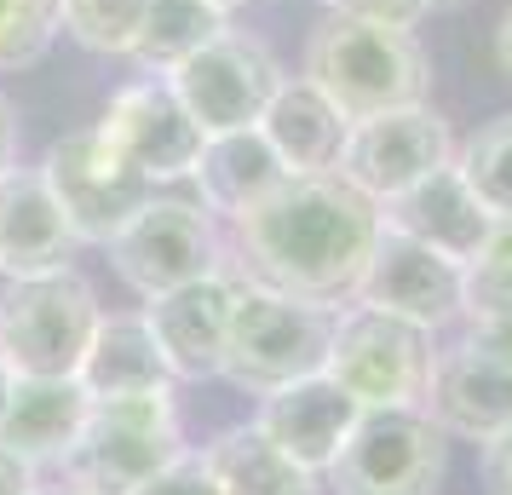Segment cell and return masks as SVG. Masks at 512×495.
Wrapping results in <instances>:
<instances>
[{"label":"cell","mask_w":512,"mask_h":495,"mask_svg":"<svg viewBox=\"0 0 512 495\" xmlns=\"http://www.w3.org/2000/svg\"><path fill=\"white\" fill-rule=\"evenodd\" d=\"M380 225V202L340 173H288L259 208L231 219V271L294 300L351 306Z\"/></svg>","instance_id":"1"},{"label":"cell","mask_w":512,"mask_h":495,"mask_svg":"<svg viewBox=\"0 0 512 495\" xmlns=\"http://www.w3.org/2000/svg\"><path fill=\"white\" fill-rule=\"evenodd\" d=\"M300 75L346 121L426 104V93H432V64L420 52L415 29L369 24V18H346V12H328L323 24L311 29Z\"/></svg>","instance_id":"2"},{"label":"cell","mask_w":512,"mask_h":495,"mask_svg":"<svg viewBox=\"0 0 512 495\" xmlns=\"http://www.w3.org/2000/svg\"><path fill=\"white\" fill-rule=\"evenodd\" d=\"M334 317L340 306H317V300H294L277 288H259L242 277L231 317V340H225V369L236 392H277L288 380L323 375L328 369V340H334Z\"/></svg>","instance_id":"3"},{"label":"cell","mask_w":512,"mask_h":495,"mask_svg":"<svg viewBox=\"0 0 512 495\" xmlns=\"http://www.w3.org/2000/svg\"><path fill=\"white\" fill-rule=\"evenodd\" d=\"M185 426L173 392H144V398H104L81 426L75 449L64 455L58 478L81 495H133L144 478L185 455Z\"/></svg>","instance_id":"4"},{"label":"cell","mask_w":512,"mask_h":495,"mask_svg":"<svg viewBox=\"0 0 512 495\" xmlns=\"http://www.w3.org/2000/svg\"><path fill=\"white\" fill-rule=\"evenodd\" d=\"M98 317L104 306L75 265H58L41 277H6L0 352L12 363V375H75L93 346Z\"/></svg>","instance_id":"5"},{"label":"cell","mask_w":512,"mask_h":495,"mask_svg":"<svg viewBox=\"0 0 512 495\" xmlns=\"http://www.w3.org/2000/svg\"><path fill=\"white\" fill-rule=\"evenodd\" d=\"M449 472V438L438 421L409 409H363L340 455L328 461V495H438Z\"/></svg>","instance_id":"6"},{"label":"cell","mask_w":512,"mask_h":495,"mask_svg":"<svg viewBox=\"0 0 512 495\" xmlns=\"http://www.w3.org/2000/svg\"><path fill=\"white\" fill-rule=\"evenodd\" d=\"M110 260H116L121 283L133 288L139 300H156L167 288H185L196 277L225 271L231 265V242L219 236V219L202 202L156 190L121 225V236L110 242Z\"/></svg>","instance_id":"7"},{"label":"cell","mask_w":512,"mask_h":495,"mask_svg":"<svg viewBox=\"0 0 512 495\" xmlns=\"http://www.w3.org/2000/svg\"><path fill=\"white\" fill-rule=\"evenodd\" d=\"M432 329H415L392 311H374L351 300L334 317V340H328V369L363 409H409L426 392L432 375Z\"/></svg>","instance_id":"8"},{"label":"cell","mask_w":512,"mask_h":495,"mask_svg":"<svg viewBox=\"0 0 512 495\" xmlns=\"http://www.w3.org/2000/svg\"><path fill=\"white\" fill-rule=\"evenodd\" d=\"M41 173L70 219L75 242H93V248H110L121 225L156 196V185L127 156H116L98 127H75L64 139H52V150L41 156Z\"/></svg>","instance_id":"9"},{"label":"cell","mask_w":512,"mask_h":495,"mask_svg":"<svg viewBox=\"0 0 512 495\" xmlns=\"http://www.w3.org/2000/svg\"><path fill=\"white\" fill-rule=\"evenodd\" d=\"M443 162H455V133H449V121H443L432 104H403V110H386V116L351 121L334 173H340L346 185H357L369 202L386 208L392 196L420 185V179Z\"/></svg>","instance_id":"10"},{"label":"cell","mask_w":512,"mask_h":495,"mask_svg":"<svg viewBox=\"0 0 512 495\" xmlns=\"http://www.w3.org/2000/svg\"><path fill=\"white\" fill-rule=\"evenodd\" d=\"M93 127L110 139V150L127 156L156 190L185 185L190 173H196L202 144H208V133H202L196 116L185 110V98L173 93V81H167V75H150V70H144L139 81H127V87L104 104V116H98Z\"/></svg>","instance_id":"11"},{"label":"cell","mask_w":512,"mask_h":495,"mask_svg":"<svg viewBox=\"0 0 512 495\" xmlns=\"http://www.w3.org/2000/svg\"><path fill=\"white\" fill-rule=\"evenodd\" d=\"M167 81L185 98V110L196 116L202 133H236V127H259L265 104L277 98L288 75H282V64L271 58L265 41L225 29L219 41L190 52L179 70H167Z\"/></svg>","instance_id":"12"},{"label":"cell","mask_w":512,"mask_h":495,"mask_svg":"<svg viewBox=\"0 0 512 495\" xmlns=\"http://www.w3.org/2000/svg\"><path fill=\"white\" fill-rule=\"evenodd\" d=\"M420 409L438 421L443 438L489 444L512 426V352L466 329L432 352V375L420 392Z\"/></svg>","instance_id":"13"},{"label":"cell","mask_w":512,"mask_h":495,"mask_svg":"<svg viewBox=\"0 0 512 495\" xmlns=\"http://www.w3.org/2000/svg\"><path fill=\"white\" fill-rule=\"evenodd\" d=\"M351 300L374 311H392L403 323L438 334L449 323H461V260L426 248L409 231L380 225V242H374L369 265H363V283H357Z\"/></svg>","instance_id":"14"},{"label":"cell","mask_w":512,"mask_h":495,"mask_svg":"<svg viewBox=\"0 0 512 495\" xmlns=\"http://www.w3.org/2000/svg\"><path fill=\"white\" fill-rule=\"evenodd\" d=\"M236 294H242V277L225 265L213 277L167 288V294H156V300L139 306L150 334H156V346H162V357H167V369H173V380H213L225 369Z\"/></svg>","instance_id":"15"},{"label":"cell","mask_w":512,"mask_h":495,"mask_svg":"<svg viewBox=\"0 0 512 495\" xmlns=\"http://www.w3.org/2000/svg\"><path fill=\"white\" fill-rule=\"evenodd\" d=\"M357 415H363V403L351 398L334 375H305V380L277 386V392H265L254 426L282 449V455H294L300 467L328 472V461H334L340 444L351 438Z\"/></svg>","instance_id":"16"},{"label":"cell","mask_w":512,"mask_h":495,"mask_svg":"<svg viewBox=\"0 0 512 495\" xmlns=\"http://www.w3.org/2000/svg\"><path fill=\"white\" fill-rule=\"evenodd\" d=\"M81 248L70 219L52 196L41 167H6L0 173V277H41L70 265Z\"/></svg>","instance_id":"17"},{"label":"cell","mask_w":512,"mask_h":495,"mask_svg":"<svg viewBox=\"0 0 512 495\" xmlns=\"http://www.w3.org/2000/svg\"><path fill=\"white\" fill-rule=\"evenodd\" d=\"M87 415H93V398L75 375H18L0 415V444L24 455L35 472H58Z\"/></svg>","instance_id":"18"},{"label":"cell","mask_w":512,"mask_h":495,"mask_svg":"<svg viewBox=\"0 0 512 495\" xmlns=\"http://www.w3.org/2000/svg\"><path fill=\"white\" fill-rule=\"evenodd\" d=\"M380 219L392 225V231H409L420 236L426 248H438L449 260H472L478 248H484V236L495 231V213L478 202V190L466 185V173L455 162L432 167L420 185H409L403 196H392Z\"/></svg>","instance_id":"19"},{"label":"cell","mask_w":512,"mask_h":495,"mask_svg":"<svg viewBox=\"0 0 512 495\" xmlns=\"http://www.w3.org/2000/svg\"><path fill=\"white\" fill-rule=\"evenodd\" d=\"M288 179L282 156L271 150V139L259 127H236V133H208L202 156H196V202L213 213V219H242L248 208H259L271 190Z\"/></svg>","instance_id":"20"},{"label":"cell","mask_w":512,"mask_h":495,"mask_svg":"<svg viewBox=\"0 0 512 495\" xmlns=\"http://www.w3.org/2000/svg\"><path fill=\"white\" fill-rule=\"evenodd\" d=\"M75 380L87 386V398H144V392H173V369H167L156 334L144 323V311H104L93 329V346L81 357Z\"/></svg>","instance_id":"21"},{"label":"cell","mask_w":512,"mask_h":495,"mask_svg":"<svg viewBox=\"0 0 512 495\" xmlns=\"http://www.w3.org/2000/svg\"><path fill=\"white\" fill-rule=\"evenodd\" d=\"M346 127L351 121L340 116L305 75L282 81L277 98H271L265 116H259V133L271 139V150L282 156L288 173H334L340 144H346Z\"/></svg>","instance_id":"22"},{"label":"cell","mask_w":512,"mask_h":495,"mask_svg":"<svg viewBox=\"0 0 512 495\" xmlns=\"http://www.w3.org/2000/svg\"><path fill=\"white\" fill-rule=\"evenodd\" d=\"M202 455H208V467L225 495H328L323 472H311L294 455H282L254 421L219 432Z\"/></svg>","instance_id":"23"},{"label":"cell","mask_w":512,"mask_h":495,"mask_svg":"<svg viewBox=\"0 0 512 495\" xmlns=\"http://www.w3.org/2000/svg\"><path fill=\"white\" fill-rule=\"evenodd\" d=\"M225 29H231V12L213 6V0H150L144 24H139V41H133L127 58L150 75H167V70H179L190 52L219 41Z\"/></svg>","instance_id":"24"},{"label":"cell","mask_w":512,"mask_h":495,"mask_svg":"<svg viewBox=\"0 0 512 495\" xmlns=\"http://www.w3.org/2000/svg\"><path fill=\"white\" fill-rule=\"evenodd\" d=\"M461 323L512 352V219H495L484 248L461 265Z\"/></svg>","instance_id":"25"},{"label":"cell","mask_w":512,"mask_h":495,"mask_svg":"<svg viewBox=\"0 0 512 495\" xmlns=\"http://www.w3.org/2000/svg\"><path fill=\"white\" fill-rule=\"evenodd\" d=\"M455 167L495 219H512V116H495L455 150Z\"/></svg>","instance_id":"26"},{"label":"cell","mask_w":512,"mask_h":495,"mask_svg":"<svg viewBox=\"0 0 512 495\" xmlns=\"http://www.w3.org/2000/svg\"><path fill=\"white\" fill-rule=\"evenodd\" d=\"M144 6L150 0H58V18H64V35L81 41L87 52L127 58L133 41H139Z\"/></svg>","instance_id":"27"},{"label":"cell","mask_w":512,"mask_h":495,"mask_svg":"<svg viewBox=\"0 0 512 495\" xmlns=\"http://www.w3.org/2000/svg\"><path fill=\"white\" fill-rule=\"evenodd\" d=\"M64 35L58 0H0V75L29 70Z\"/></svg>","instance_id":"28"},{"label":"cell","mask_w":512,"mask_h":495,"mask_svg":"<svg viewBox=\"0 0 512 495\" xmlns=\"http://www.w3.org/2000/svg\"><path fill=\"white\" fill-rule=\"evenodd\" d=\"M133 495H225V490H219V478H213L208 455H202V449H185V455H173L156 478H144Z\"/></svg>","instance_id":"29"},{"label":"cell","mask_w":512,"mask_h":495,"mask_svg":"<svg viewBox=\"0 0 512 495\" xmlns=\"http://www.w3.org/2000/svg\"><path fill=\"white\" fill-rule=\"evenodd\" d=\"M328 12L346 18H369V24H392V29H415L426 12H438L432 0H323Z\"/></svg>","instance_id":"30"},{"label":"cell","mask_w":512,"mask_h":495,"mask_svg":"<svg viewBox=\"0 0 512 495\" xmlns=\"http://www.w3.org/2000/svg\"><path fill=\"white\" fill-rule=\"evenodd\" d=\"M478 467H484V490L489 495H512V426L495 432L489 444H478Z\"/></svg>","instance_id":"31"},{"label":"cell","mask_w":512,"mask_h":495,"mask_svg":"<svg viewBox=\"0 0 512 495\" xmlns=\"http://www.w3.org/2000/svg\"><path fill=\"white\" fill-rule=\"evenodd\" d=\"M35 484H41V472L0 444V495H35Z\"/></svg>","instance_id":"32"},{"label":"cell","mask_w":512,"mask_h":495,"mask_svg":"<svg viewBox=\"0 0 512 495\" xmlns=\"http://www.w3.org/2000/svg\"><path fill=\"white\" fill-rule=\"evenodd\" d=\"M18 162V116H12V104L0 93V173Z\"/></svg>","instance_id":"33"},{"label":"cell","mask_w":512,"mask_h":495,"mask_svg":"<svg viewBox=\"0 0 512 495\" xmlns=\"http://www.w3.org/2000/svg\"><path fill=\"white\" fill-rule=\"evenodd\" d=\"M495 64H501V75L512 81V6L501 12V24H495Z\"/></svg>","instance_id":"34"},{"label":"cell","mask_w":512,"mask_h":495,"mask_svg":"<svg viewBox=\"0 0 512 495\" xmlns=\"http://www.w3.org/2000/svg\"><path fill=\"white\" fill-rule=\"evenodd\" d=\"M12 363H6V352H0V415H6V398H12Z\"/></svg>","instance_id":"35"},{"label":"cell","mask_w":512,"mask_h":495,"mask_svg":"<svg viewBox=\"0 0 512 495\" xmlns=\"http://www.w3.org/2000/svg\"><path fill=\"white\" fill-rule=\"evenodd\" d=\"M35 495H81V490H70L64 478H58V484H47V478H41V484H35Z\"/></svg>","instance_id":"36"},{"label":"cell","mask_w":512,"mask_h":495,"mask_svg":"<svg viewBox=\"0 0 512 495\" xmlns=\"http://www.w3.org/2000/svg\"><path fill=\"white\" fill-rule=\"evenodd\" d=\"M213 6H225V12H231V6H242V0H213Z\"/></svg>","instance_id":"37"},{"label":"cell","mask_w":512,"mask_h":495,"mask_svg":"<svg viewBox=\"0 0 512 495\" xmlns=\"http://www.w3.org/2000/svg\"><path fill=\"white\" fill-rule=\"evenodd\" d=\"M432 6H461V0H432Z\"/></svg>","instance_id":"38"}]
</instances>
